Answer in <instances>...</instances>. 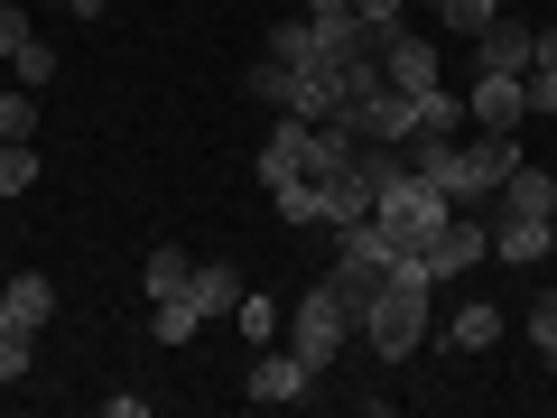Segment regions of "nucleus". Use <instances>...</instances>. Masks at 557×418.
I'll return each mask as SVG.
<instances>
[{"label": "nucleus", "instance_id": "obj_11", "mask_svg": "<svg viewBox=\"0 0 557 418\" xmlns=\"http://www.w3.org/2000/svg\"><path fill=\"white\" fill-rule=\"evenodd\" d=\"M493 251L511 260V270H530V260H548V251H557V242H548V214H502Z\"/></svg>", "mask_w": 557, "mask_h": 418}, {"label": "nucleus", "instance_id": "obj_15", "mask_svg": "<svg viewBox=\"0 0 557 418\" xmlns=\"http://www.w3.org/2000/svg\"><path fill=\"white\" fill-rule=\"evenodd\" d=\"M186 270H196V251H177V242H159V251H149V270H139V288H149V307H159V298H177V288H186Z\"/></svg>", "mask_w": 557, "mask_h": 418}, {"label": "nucleus", "instance_id": "obj_16", "mask_svg": "<svg viewBox=\"0 0 557 418\" xmlns=\"http://www.w3.org/2000/svg\"><path fill=\"white\" fill-rule=\"evenodd\" d=\"M456 131H465V94L428 84V94H418V139H456Z\"/></svg>", "mask_w": 557, "mask_h": 418}, {"label": "nucleus", "instance_id": "obj_23", "mask_svg": "<svg viewBox=\"0 0 557 418\" xmlns=\"http://www.w3.org/2000/svg\"><path fill=\"white\" fill-rule=\"evenodd\" d=\"M10 75H20L28 94H47V84H57V47H47V38H28L20 57H10Z\"/></svg>", "mask_w": 557, "mask_h": 418}, {"label": "nucleus", "instance_id": "obj_6", "mask_svg": "<svg viewBox=\"0 0 557 418\" xmlns=\"http://www.w3.org/2000/svg\"><path fill=\"white\" fill-rule=\"evenodd\" d=\"M381 75L399 84V94H428V84H437V38H428V28H391V38H381Z\"/></svg>", "mask_w": 557, "mask_h": 418}, {"label": "nucleus", "instance_id": "obj_27", "mask_svg": "<svg viewBox=\"0 0 557 418\" xmlns=\"http://www.w3.org/2000/svg\"><path fill=\"white\" fill-rule=\"evenodd\" d=\"M28 38H38V28H28V10H20V0H0V57H20Z\"/></svg>", "mask_w": 557, "mask_h": 418}, {"label": "nucleus", "instance_id": "obj_22", "mask_svg": "<svg viewBox=\"0 0 557 418\" xmlns=\"http://www.w3.org/2000/svg\"><path fill=\"white\" fill-rule=\"evenodd\" d=\"M270 57H278V65H307V57H317V28H307V10L270 28Z\"/></svg>", "mask_w": 557, "mask_h": 418}, {"label": "nucleus", "instance_id": "obj_21", "mask_svg": "<svg viewBox=\"0 0 557 418\" xmlns=\"http://www.w3.org/2000/svg\"><path fill=\"white\" fill-rule=\"evenodd\" d=\"M354 20L372 28V47H381L391 28H409V20H418V0H354Z\"/></svg>", "mask_w": 557, "mask_h": 418}, {"label": "nucleus", "instance_id": "obj_24", "mask_svg": "<svg viewBox=\"0 0 557 418\" xmlns=\"http://www.w3.org/2000/svg\"><path fill=\"white\" fill-rule=\"evenodd\" d=\"M28 362H38V335L28 325H0V381H28Z\"/></svg>", "mask_w": 557, "mask_h": 418}, {"label": "nucleus", "instance_id": "obj_2", "mask_svg": "<svg viewBox=\"0 0 557 418\" xmlns=\"http://www.w3.org/2000/svg\"><path fill=\"white\" fill-rule=\"evenodd\" d=\"M278 344H288V354H298L317 381L335 372V354L354 344V307H344V288H335V279H317V288H307V298L288 307V335H278Z\"/></svg>", "mask_w": 557, "mask_h": 418}, {"label": "nucleus", "instance_id": "obj_10", "mask_svg": "<svg viewBox=\"0 0 557 418\" xmlns=\"http://www.w3.org/2000/svg\"><path fill=\"white\" fill-rule=\"evenodd\" d=\"M186 298H196L205 317H233L242 307V270L233 260H196V270H186Z\"/></svg>", "mask_w": 557, "mask_h": 418}, {"label": "nucleus", "instance_id": "obj_25", "mask_svg": "<svg viewBox=\"0 0 557 418\" xmlns=\"http://www.w3.org/2000/svg\"><path fill=\"white\" fill-rule=\"evenodd\" d=\"M520 325H530V344H539V354H557V288H539V298L520 307Z\"/></svg>", "mask_w": 557, "mask_h": 418}, {"label": "nucleus", "instance_id": "obj_8", "mask_svg": "<svg viewBox=\"0 0 557 418\" xmlns=\"http://www.w3.org/2000/svg\"><path fill=\"white\" fill-rule=\"evenodd\" d=\"M530 57H539V28L530 20H493L474 38V75H530Z\"/></svg>", "mask_w": 557, "mask_h": 418}, {"label": "nucleus", "instance_id": "obj_18", "mask_svg": "<svg viewBox=\"0 0 557 418\" xmlns=\"http://www.w3.org/2000/svg\"><path fill=\"white\" fill-rule=\"evenodd\" d=\"M196 325H205V307L186 298V288H177V298H159V307H149V335H159V344H186Z\"/></svg>", "mask_w": 557, "mask_h": 418}, {"label": "nucleus", "instance_id": "obj_5", "mask_svg": "<svg viewBox=\"0 0 557 418\" xmlns=\"http://www.w3.org/2000/svg\"><path fill=\"white\" fill-rule=\"evenodd\" d=\"M242 391H251L260 409H288V399H307V391H317V372H307V362L288 354V344H260V354H251V381H242Z\"/></svg>", "mask_w": 557, "mask_h": 418}, {"label": "nucleus", "instance_id": "obj_17", "mask_svg": "<svg viewBox=\"0 0 557 418\" xmlns=\"http://www.w3.org/2000/svg\"><path fill=\"white\" fill-rule=\"evenodd\" d=\"M270 205H278V223H325V186L317 177H278Z\"/></svg>", "mask_w": 557, "mask_h": 418}, {"label": "nucleus", "instance_id": "obj_7", "mask_svg": "<svg viewBox=\"0 0 557 418\" xmlns=\"http://www.w3.org/2000/svg\"><path fill=\"white\" fill-rule=\"evenodd\" d=\"M520 121H530L520 75H474V94H465V131H520Z\"/></svg>", "mask_w": 557, "mask_h": 418}, {"label": "nucleus", "instance_id": "obj_14", "mask_svg": "<svg viewBox=\"0 0 557 418\" xmlns=\"http://www.w3.org/2000/svg\"><path fill=\"white\" fill-rule=\"evenodd\" d=\"M418 10H428L437 28H456V38H483V28L502 20V0H418Z\"/></svg>", "mask_w": 557, "mask_h": 418}, {"label": "nucleus", "instance_id": "obj_29", "mask_svg": "<svg viewBox=\"0 0 557 418\" xmlns=\"http://www.w3.org/2000/svg\"><path fill=\"white\" fill-rule=\"evenodd\" d=\"M530 65H557V20L539 28V57H530Z\"/></svg>", "mask_w": 557, "mask_h": 418}, {"label": "nucleus", "instance_id": "obj_28", "mask_svg": "<svg viewBox=\"0 0 557 418\" xmlns=\"http://www.w3.org/2000/svg\"><path fill=\"white\" fill-rule=\"evenodd\" d=\"M520 94H530V112H557V65H530V75H520Z\"/></svg>", "mask_w": 557, "mask_h": 418}, {"label": "nucleus", "instance_id": "obj_19", "mask_svg": "<svg viewBox=\"0 0 557 418\" xmlns=\"http://www.w3.org/2000/svg\"><path fill=\"white\" fill-rule=\"evenodd\" d=\"M28 186H38V149H28V139H0V205L28 196Z\"/></svg>", "mask_w": 557, "mask_h": 418}, {"label": "nucleus", "instance_id": "obj_20", "mask_svg": "<svg viewBox=\"0 0 557 418\" xmlns=\"http://www.w3.org/2000/svg\"><path fill=\"white\" fill-rule=\"evenodd\" d=\"M233 325H242V344H251V354H260V344H278V307H270V298H251V288H242Z\"/></svg>", "mask_w": 557, "mask_h": 418}, {"label": "nucleus", "instance_id": "obj_13", "mask_svg": "<svg viewBox=\"0 0 557 418\" xmlns=\"http://www.w3.org/2000/svg\"><path fill=\"white\" fill-rule=\"evenodd\" d=\"M557 205V168H530L520 159L511 177H502V214H548Z\"/></svg>", "mask_w": 557, "mask_h": 418}, {"label": "nucleus", "instance_id": "obj_1", "mask_svg": "<svg viewBox=\"0 0 557 418\" xmlns=\"http://www.w3.org/2000/svg\"><path fill=\"white\" fill-rule=\"evenodd\" d=\"M428 288H437V279L418 270V251H409V260H391V288H381V298L354 317L362 344H372L381 362H409L418 344H428Z\"/></svg>", "mask_w": 557, "mask_h": 418}, {"label": "nucleus", "instance_id": "obj_30", "mask_svg": "<svg viewBox=\"0 0 557 418\" xmlns=\"http://www.w3.org/2000/svg\"><path fill=\"white\" fill-rule=\"evenodd\" d=\"M47 10H75V20H102V0H47Z\"/></svg>", "mask_w": 557, "mask_h": 418}, {"label": "nucleus", "instance_id": "obj_31", "mask_svg": "<svg viewBox=\"0 0 557 418\" xmlns=\"http://www.w3.org/2000/svg\"><path fill=\"white\" fill-rule=\"evenodd\" d=\"M278 10H298V0H278Z\"/></svg>", "mask_w": 557, "mask_h": 418}, {"label": "nucleus", "instance_id": "obj_3", "mask_svg": "<svg viewBox=\"0 0 557 418\" xmlns=\"http://www.w3.org/2000/svg\"><path fill=\"white\" fill-rule=\"evenodd\" d=\"M446 214H456V205H446V196H437V186H428V177H418V168H399V177H381V205H372V233L391 242L399 260H409V251H418V242H428V233H437Z\"/></svg>", "mask_w": 557, "mask_h": 418}, {"label": "nucleus", "instance_id": "obj_12", "mask_svg": "<svg viewBox=\"0 0 557 418\" xmlns=\"http://www.w3.org/2000/svg\"><path fill=\"white\" fill-rule=\"evenodd\" d=\"M446 344H456V354H493V344H502V307L493 298H465L456 317H446Z\"/></svg>", "mask_w": 557, "mask_h": 418}, {"label": "nucleus", "instance_id": "obj_4", "mask_svg": "<svg viewBox=\"0 0 557 418\" xmlns=\"http://www.w3.org/2000/svg\"><path fill=\"white\" fill-rule=\"evenodd\" d=\"M474 260H493V233H483V223L465 214V205H456V214H446L428 242H418V270H428V279H465Z\"/></svg>", "mask_w": 557, "mask_h": 418}, {"label": "nucleus", "instance_id": "obj_9", "mask_svg": "<svg viewBox=\"0 0 557 418\" xmlns=\"http://www.w3.org/2000/svg\"><path fill=\"white\" fill-rule=\"evenodd\" d=\"M47 317H57V279L47 270H20L10 288H0V325H28V335H38Z\"/></svg>", "mask_w": 557, "mask_h": 418}, {"label": "nucleus", "instance_id": "obj_26", "mask_svg": "<svg viewBox=\"0 0 557 418\" xmlns=\"http://www.w3.org/2000/svg\"><path fill=\"white\" fill-rule=\"evenodd\" d=\"M28 131H38V94L20 84V94H0V139H28Z\"/></svg>", "mask_w": 557, "mask_h": 418}]
</instances>
